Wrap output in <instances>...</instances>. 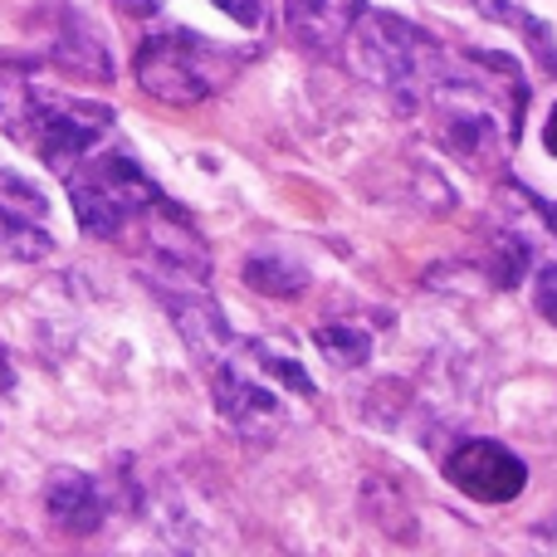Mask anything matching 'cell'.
<instances>
[{"mask_svg": "<svg viewBox=\"0 0 557 557\" xmlns=\"http://www.w3.org/2000/svg\"><path fill=\"white\" fill-rule=\"evenodd\" d=\"M480 74H435V84L425 88L421 103H431L435 143L455 157V162L474 166V172H494L509 157V143L519 133V103H499L494 78L504 74L509 59L504 54H480L470 49Z\"/></svg>", "mask_w": 557, "mask_h": 557, "instance_id": "1", "label": "cell"}, {"mask_svg": "<svg viewBox=\"0 0 557 557\" xmlns=\"http://www.w3.org/2000/svg\"><path fill=\"white\" fill-rule=\"evenodd\" d=\"M133 74L143 94H152L157 103L191 108L206 103L215 88H225V78L235 74V54L215 39L191 35V29H162V35H147L137 45Z\"/></svg>", "mask_w": 557, "mask_h": 557, "instance_id": "2", "label": "cell"}, {"mask_svg": "<svg viewBox=\"0 0 557 557\" xmlns=\"http://www.w3.org/2000/svg\"><path fill=\"white\" fill-rule=\"evenodd\" d=\"M69 201H74L84 235L113 240L123 225L143 221L162 201V191L133 157L108 147V152H88L84 162L69 166Z\"/></svg>", "mask_w": 557, "mask_h": 557, "instance_id": "3", "label": "cell"}, {"mask_svg": "<svg viewBox=\"0 0 557 557\" xmlns=\"http://www.w3.org/2000/svg\"><path fill=\"white\" fill-rule=\"evenodd\" d=\"M357 35V64H362L367 78L396 94L401 103H421L425 88L441 74V49L425 29H416L411 20L392 15V10H372V15H357L352 25Z\"/></svg>", "mask_w": 557, "mask_h": 557, "instance_id": "4", "label": "cell"}, {"mask_svg": "<svg viewBox=\"0 0 557 557\" xmlns=\"http://www.w3.org/2000/svg\"><path fill=\"white\" fill-rule=\"evenodd\" d=\"M113 127V108L94 103V98H69V94H49V88L29 84V108L20 137L45 157L54 172H69L74 162H84Z\"/></svg>", "mask_w": 557, "mask_h": 557, "instance_id": "5", "label": "cell"}, {"mask_svg": "<svg viewBox=\"0 0 557 557\" xmlns=\"http://www.w3.org/2000/svg\"><path fill=\"white\" fill-rule=\"evenodd\" d=\"M211 392L221 416L245 441H274V431L284 425V401L270 392V376H260L240 343H231V352L211 362Z\"/></svg>", "mask_w": 557, "mask_h": 557, "instance_id": "6", "label": "cell"}, {"mask_svg": "<svg viewBox=\"0 0 557 557\" xmlns=\"http://www.w3.org/2000/svg\"><path fill=\"white\" fill-rule=\"evenodd\" d=\"M445 480L474 504H509L529 484V465L499 441H465L445 455Z\"/></svg>", "mask_w": 557, "mask_h": 557, "instance_id": "7", "label": "cell"}, {"mask_svg": "<svg viewBox=\"0 0 557 557\" xmlns=\"http://www.w3.org/2000/svg\"><path fill=\"white\" fill-rule=\"evenodd\" d=\"M362 0H284V20L288 35L298 45L318 49V54H333L352 39V25L362 15Z\"/></svg>", "mask_w": 557, "mask_h": 557, "instance_id": "8", "label": "cell"}, {"mask_svg": "<svg viewBox=\"0 0 557 557\" xmlns=\"http://www.w3.org/2000/svg\"><path fill=\"white\" fill-rule=\"evenodd\" d=\"M45 509L64 533L88 539V533H98V523H103V490H98V480H88V474H78V470H54L49 474V490H45Z\"/></svg>", "mask_w": 557, "mask_h": 557, "instance_id": "9", "label": "cell"}, {"mask_svg": "<svg viewBox=\"0 0 557 557\" xmlns=\"http://www.w3.org/2000/svg\"><path fill=\"white\" fill-rule=\"evenodd\" d=\"M0 250H5L10 260H45V255L54 250V240H49L39 215H25V211H15V206H0Z\"/></svg>", "mask_w": 557, "mask_h": 557, "instance_id": "10", "label": "cell"}, {"mask_svg": "<svg viewBox=\"0 0 557 557\" xmlns=\"http://www.w3.org/2000/svg\"><path fill=\"white\" fill-rule=\"evenodd\" d=\"M313 343H318V352H323L333 367H343V372H352V367H362L367 357H372V333H367V327H352V323L318 327Z\"/></svg>", "mask_w": 557, "mask_h": 557, "instance_id": "11", "label": "cell"}, {"mask_svg": "<svg viewBox=\"0 0 557 557\" xmlns=\"http://www.w3.org/2000/svg\"><path fill=\"white\" fill-rule=\"evenodd\" d=\"M245 278H250L260 294H270V298H294L298 288H308V270L304 264H294V260H250L245 264Z\"/></svg>", "mask_w": 557, "mask_h": 557, "instance_id": "12", "label": "cell"}, {"mask_svg": "<svg viewBox=\"0 0 557 557\" xmlns=\"http://www.w3.org/2000/svg\"><path fill=\"white\" fill-rule=\"evenodd\" d=\"M25 108H29V78L20 69L0 64V127L20 137V123H25Z\"/></svg>", "mask_w": 557, "mask_h": 557, "instance_id": "13", "label": "cell"}, {"mask_svg": "<svg viewBox=\"0 0 557 557\" xmlns=\"http://www.w3.org/2000/svg\"><path fill=\"white\" fill-rule=\"evenodd\" d=\"M215 5H221L231 20L250 25V29H260V25H264V15H270V0H215Z\"/></svg>", "mask_w": 557, "mask_h": 557, "instance_id": "14", "label": "cell"}, {"mask_svg": "<svg viewBox=\"0 0 557 557\" xmlns=\"http://www.w3.org/2000/svg\"><path fill=\"white\" fill-rule=\"evenodd\" d=\"M533 298H539V313L557 327V264H548V270L539 274V284H533Z\"/></svg>", "mask_w": 557, "mask_h": 557, "instance_id": "15", "label": "cell"}, {"mask_svg": "<svg viewBox=\"0 0 557 557\" xmlns=\"http://www.w3.org/2000/svg\"><path fill=\"white\" fill-rule=\"evenodd\" d=\"M543 143H548V152L557 157V108L548 113V123H543Z\"/></svg>", "mask_w": 557, "mask_h": 557, "instance_id": "16", "label": "cell"}, {"mask_svg": "<svg viewBox=\"0 0 557 557\" xmlns=\"http://www.w3.org/2000/svg\"><path fill=\"white\" fill-rule=\"evenodd\" d=\"M10 386V357H5V347H0V392Z\"/></svg>", "mask_w": 557, "mask_h": 557, "instance_id": "17", "label": "cell"}, {"mask_svg": "<svg viewBox=\"0 0 557 557\" xmlns=\"http://www.w3.org/2000/svg\"><path fill=\"white\" fill-rule=\"evenodd\" d=\"M543 221H548V225H553V235H557V201L543 206Z\"/></svg>", "mask_w": 557, "mask_h": 557, "instance_id": "18", "label": "cell"}]
</instances>
